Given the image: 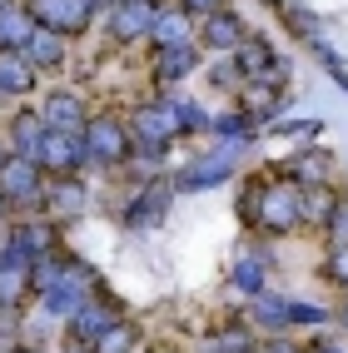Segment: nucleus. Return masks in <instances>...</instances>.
<instances>
[{"mask_svg": "<svg viewBox=\"0 0 348 353\" xmlns=\"http://www.w3.org/2000/svg\"><path fill=\"white\" fill-rule=\"evenodd\" d=\"M85 159H100V164L130 159V130L114 120H90L85 125Z\"/></svg>", "mask_w": 348, "mask_h": 353, "instance_id": "f257e3e1", "label": "nucleus"}, {"mask_svg": "<svg viewBox=\"0 0 348 353\" xmlns=\"http://www.w3.org/2000/svg\"><path fill=\"white\" fill-rule=\"evenodd\" d=\"M234 150H239V145H219L214 154L194 159L190 170H179V174H174V190H179V194H194V190H204V184L229 179V170H234Z\"/></svg>", "mask_w": 348, "mask_h": 353, "instance_id": "f03ea898", "label": "nucleus"}, {"mask_svg": "<svg viewBox=\"0 0 348 353\" xmlns=\"http://www.w3.org/2000/svg\"><path fill=\"white\" fill-rule=\"evenodd\" d=\"M259 224L269 234H289L298 224V184H274L259 194Z\"/></svg>", "mask_w": 348, "mask_h": 353, "instance_id": "7ed1b4c3", "label": "nucleus"}, {"mask_svg": "<svg viewBox=\"0 0 348 353\" xmlns=\"http://www.w3.org/2000/svg\"><path fill=\"white\" fill-rule=\"evenodd\" d=\"M35 194H40V164L35 159L15 154V159L0 164V199H6V204H25Z\"/></svg>", "mask_w": 348, "mask_h": 353, "instance_id": "20e7f679", "label": "nucleus"}, {"mask_svg": "<svg viewBox=\"0 0 348 353\" xmlns=\"http://www.w3.org/2000/svg\"><path fill=\"white\" fill-rule=\"evenodd\" d=\"M30 15H35V26H50L60 35H75V30L90 26V6L85 0H35Z\"/></svg>", "mask_w": 348, "mask_h": 353, "instance_id": "39448f33", "label": "nucleus"}, {"mask_svg": "<svg viewBox=\"0 0 348 353\" xmlns=\"http://www.w3.org/2000/svg\"><path fill=\"white\" fill-rule=\"evenodd\" d=\"M154 26V0H120L110 15V35L114 40H134V35H150Z\"/></svg>", "mask_w": 348, "mask_h": 353, "instance_id": "423d86ee", "label": "nucleus"}, {"mask_svg": "<svg viewBox=\"0 0 348 353\" xmlns=\"http://www.w3.org/2000/svg\"><path fill=\"white\" fill-rule=\"evenodd\" d=\"M85 154H80V145H75V134H60V130H45V139H40V154H35V164H45V170H55V174H70L80 164Z\"/></svg>", "mask_w": 348, "mask_h": 353, "instance_id": "0eeeda50", "label": "nucleus"}, {"mask_svg": "<svg viewBox=\"0 0 348 353\" xmlns=\"http://www.w3.org/2000/svg\"><path fill=\"white\" fill-rule=\"evenodd\" d=\"M30 264H35V259H25L20 249H10V244L0 249V303L25 294V284H30Z\"/></svg>", "mask_w": 348, "mask_h": 353, "instance_id": "6e6552de", "label": "nucleus"}, {"mask_svg": "<svg viewBox=\"0 0 348 353\" xmlns=\"http://www.w3.org/2000/svg\"><path fill=\"white\" fill-rule=\"evenodd\" d=\"M150 35H154V45H159V50L190 45V15H184L179 6H170V10H154V26H150Z\"/></svg>", "mask_w": 348, "mask_h": 353, "instance_id": "1a4fd4ad", "label": "nucleus"}, {"mask_svg": "<svg viewBox=\"0 0 348 353\" xmlns=\"http://www.w3.org/2000/svg\"><path fill=\"white\" fill-rule=\"evenodd\" d=\"M35 35V15L20 10V6H6L0 10V50H25Z\"/></svg>", "mask_w": 348, "mask_h": 353, "instance_id": "9d476101", "label": "nucleus"}, {"mask_svg": "<svg viewBox=\"0 0 348 353\" xmlns=\"http://www.w3.org/2000/svg\"><path fill=\"white\" fill-rule=\"evenodd\" d=\"M35 85V65L15 50H0V95H25Z\"/></svg>", "mask_w": 348, "mask_h": 353, "instance_id": "9b49d317", "label": "nucleus"}, {"mask_svg": "<svg viewBox=\"0 0 348 353\" xmlns=\"http://www.w3.org/2000/svg\"><path fill=\"white\" fill-rule=\"evenodd\" d=\"M80 114H85V105L75 100V95H65V90H60V95H50V100H45V130H60V134H75L85 120H80Z\"/></svg>", "mask_w": 348, "mask_h": 353, "instance_id": "f8f14e48", "label": "nucleus"}, {"mask_svg": "<svg viewBox=\"0 0 348 353\" xmlns=\"http://www.w3.org/2000/svg\"><path fill=\"white\" fill-rule=\"evenodd\" d=\"M204 40L214 45V50H239V45H244V26H239V15L214 10V15L204 20Z\"/></svg>", "mask_w": 348, "mask_h": 353, "instance_id": "ddd939ff", "label": "nucleus"}, {"mask_svg": "<svg viewBox=\"0 0 348 353\" xmlns=\"http://www.w3.org/2000/svg\"><path fill=\"white\" fill-rule=\"evenodd\" d=\"M60 55H65L60 30L35 26V35H30V45H25V60H30V65H40V70H50V65H60Z\"/></svg>", "mask_w": 348, "mask_h": 353, "instance_id": "4468645a", "label": "nucleus"}, {"mask_svg": "<svg viewBox=\"0 0 348 353\" xmlns=\"http://www.w3.org/2000/svg\"><path fill=\"white\" fill-rule=\"evenodd\" d=\"M110 323H114V314L105 309V303H90V299H85V309L70 319V328H75V339H80V343H95Z\"/></svg>", "mask_w": 348, "mask_h": 353, "instance_id": "2eb2a0df", "label": "nucleus"}, {"mask_svg": "<svg viewBox=\"0 0 348 353\" xmlns=\"http://www.w3.org/2000/svg\"><path fill=\"white\" fill-rule=\"evenodd\" d=\"M334 204H338V194L329 190V184H309V190H298V219H318V224H329Z\"/></svg>", "mask_w": 348, "mask_h": 353, "instance_id": "dca6fc26", "label": "nucleus"}, {"mask_svg": "<svg viewBox=\"0 0 348 353\" xmlns=\"http://www.w3.org/2000/svg\"><path fill=\"white\" fill-rule=\"evenodd\" d=\"M234 60H239V75H254V80H264L269 70L278 65V60H274V50H269L264 40H244L239 50H234Z\"/></svg>", "mask_w": 348, "mask_h": 353, "instance_id": "f3484780", "label": "nucleus"}, {"mask_svg": "<svg viewBox=\"0 0 348 353\" xmlns=\"http://www.w3.org/2000/svg\"><path fill=\"white\" fill-rule=\"evenodd\" d=\"M50 214H60V219L85 214V190H80L75 179H60L55 190H50Z\"/></svg>", "mask_w": 348, "mask_h": 353, "instance_id": "a211bd4d", "label": "nucleus"}, {"mask_svg": "<svg viewBox=\"0 0 348 353\" xmlns=\"http://www.w3.org/2000/svg\"><path fill=\"white\" fill-rule=\"evenodd\" d=\"M329 154H323V150H304V154H298L294 159V184H304V190H309V184H323V179H329Z\"/></svg>", "mask_w": 348, "mask_h": 353, "instance_id": "6ab92c4d", "label": "nucleus"}, {"mask_svg": "<svg viewBox=\"0 0 348 353\" xmlns=\"http://www.w3.org/2000/svg\"><path fill=\"white\" fill-rule=\"evenodd\" d=\"M10 249H20L25 259H45V254H50V229H45V224H20L10 234Z\"/></svg>", "mask_w": 348, "mask_h": 353, "instance_id": "aec40b11", "label": "nucleus"}, {"mask_svg": "<svg viewBox=\"0 0 348 353\" xmlns=\"http://www.w3.org/2000/svg\"><path fill=\"white\" fill-rule=\"evenodd\" d=\"M254 323L259 328H284L289 323V299H274V294H254Z\"/></svg>", "mask_w": 348, "mask_h": 353, "instance_id": "412c9836", "label": "nucleus"}, {"mask_svg": "<svg viewBox=\"0 0 348 353\" xmlns=\"http://www.w3.org/2000/svg\"><path fill=\"white\" fill-rule=\"evenodd\" d=\"M194 70V45H174V50H159V80H184Z\"/></svg>", "mask_w": 348, "mask_h": 353, "instance_id": "4be33fe9", "label": "nucleus"}, {"mask_svg": "<svg viewBox=\"0 0 348 353\" xmlns=\"http://www.w3.org/2000/svg\"><path fill=\"white\" fill-rule=\"evenodd\" d=\"M95 353H134V323H125V319H114L105 334L95 339Z\"/></svg>", "mask_w": 348, "mask_h": 353, "instance_id": "5701e85b", "label": "nucleus"}, {"mask_svg": "<svg viewBox=\"0 0 348 353\" xmlns=\"http://www.w3.org/2000/svg\"><path fill=\"white\" fill-rule=\"evenodd\" d=\"M264 269H269L264 259H249V254H244L239 269H234V284H239L244 294H264Z\"/></svg>", "mask_w": 348, "mask_h": 353, "instance_id": "b1692460", "label": "nucleus"}, {"mask_svg": "<svg viewBox=\"0 0 348 353\" xmlns=\"http://www.w3.org/2000/svg\"><path fill=\"white\" fill-rule=\"evenodd\" d=\"M60 279H65V269H60V259H50V254H45V259H35V264H30V284H35L40 294H50V289L60 284Z\"/></svg>", "mask_w": 348, "mask_h": 353, "instance_id": "393cba45", "label": "nucleus"}, {"mask_svg": "<svg viewBox=\"0 0 348 353\" xmlns=\"http://www.w3.org/2000/svg\"><path fill=\"white\" fill-rule=\"evenodd\" d=\"M165 194H170V190H145V199L130 204V224H154L159 209H165Z\"/></svg>", "mask_w": 348, "mask_h": 353, "instance_id": "a878e982", "label": "nucleus"}, {"mask_svg": "<svg viewBox=\"0 0 348 353\" xmlns=\"http://www.w3.org/2000/svg\"><path fill=\"white\" fill-rule=\"evenodd\" d=\"M244 105H249V114H269V110L278 105V90L264 85V80H254V85H249V95H244Z\"/></svg>", "mask_w": 348, "mask_h": 353, "instance_id": "bb28decb", "label": "nucleus"}, {"mask_svg": "<svg viewBox=\"0 0 348 353\" xmlns=\"http://www.w3.org/2000/svg\"><path fill=\"white\" fill-rule=\"evenodd\" d=\"M15 139H20V154H25V159H35V154H40V139H45V130H40L35 120H20V125H15Z\"/></svg>", "mask_w": 348, "mask_h": 353, "instance_id": "cd10ccee", "label": "nucleus"}, {"mask_svg": "<svg viewBox=\"0 0 348 353\" xmlns=\"http://www.w3.org/2000/svg\"><path fill=\"white\" fill-rule=\"evenodd\" d=\"M214 134H224L229 145H239V139L249 134V120L244 114H214Z\"/></svg>", "mask_w": 348, "mask_h": 353, "instance_id": "c85d7f7f", "label": "nucleus"}, {"mask_svg": "<svg viewBox=\"0 0 348 353\" xmlns=\"http://www.w3.org/2000/svg\"><path fill=\"white\" fill-rule=\"evenodd\" d=\"M209 353H249V334H244V328H229V334H214Z\"/></svg>", "mask_w": 348, "mask_h": 353, "instance_id": "c756f323", "label": "nucleus"}, {"mask_svg": "<svg viewBox=\"0 0 348 353\" xmlns=\"http://www.w3.org/2000/svg\"><path fill=\"white\" fill-rule=\"evenodd\" d=\"M329 319V309H318V303H298L289 299V323H323Z\"/></svg>", "mask_w": 348, "mask_h": 353, "instance_id": "7c9ffc66", "label": "nucleus"}, {"mask_svg": "<svg viewBox=\"0 0 348 353\" xmlns=\"http://www.w3.org/2000/svg\"><path fill=\"white\" fill-rule=\"evenodd\" d=\"M329 234H334V244H348V199L334 204V214H329Z\"/></svg>", "mask_w": 348, "mask_h": 353, "instance_id": "2f4dec72", "label": "nucleus"}, {"mask_svg": "<svg viewBox=\"0 0 348 353\" xmlns=\"http://www.w3.org/2000/svg\"><path fill=\"white\" fill-rule=\"evenodd\" d=\"M269 134H318V120H274Z\"/></svg>", "mask_w": 348, "mask_h": 353, "instance_id": "473e14b6", "label": "nucleus"}, {"mask_svg": "<svg viewBox=\"0 0 348 353\" xmlns=\"http://www.w3.org/2000/svg\"><path fill=\"white\" fill-rule=\"evenodd\" d=\"M179 10H184V15L194 10V15H204V20H209V15L219 10V0H179Z\"/></svg>", "mask_w": 348, "mask_h": 353, "instance_id": "72a5a7b5", "label": "nucleus"}, {"mask_svg": "<svg viewBox=\"0 0 348 353\" xmlns=\"http://www.w3.org/2000/svg\"><path fill=\"white\" fill-rule=\"evenodd\" d=\"M334 279H343V284H348V244L334 249Z\"/></svg>", "mask_w": 348, "mask_h": 353, "instance_id": "f704fd0d", "label": "nucleus"}, {"mask_svg": "<svg viewBox=\"0 0 348 353\" xmlns=\"http://www.w3.org/2000/svg\"><path fill=\"white\" fill-rule=\"evenodd\" d=\"M269 353H298V348H289V343H269Z\"/></svg>", "mask_w": 348, "mask_h": 353, "instance_id": "c9c22d12", "label": "nucleus"}, {"mask_svg": "<svg viewBox=\"0 0 348 353\" xmlns=\"http://www.w3.org/2000/svg\"><path fill=\"white\" fill-rule=\"evenodd\" d=\"M314 353H343V348H314Z\"/></svg>", "mask_w": 348, "mask_h": 353, "instance_id": "e433bc0d", "label": "nucleus"}, {"mask_svg": "<svg viewBox=\"0 0 348 353\" xmlns=\"http://www.w3.org/2000/svg\"><path fill=\"white\" fill-rule=\"evenodd\" d=\"M85 6H90V10H95V6H105V0H85Z\"/></svg>", "mask_w": 348, "mask_h": 353, "instance_id": "4c0bfd02", "label": "nucleus"}, {"mask_svg": "<svg viewBox=\"0 0 348 353\" xmlns=\"http://www.w3.org/2000/svg\"><path fill=\"white\" fill-rule=\"evenodd\" d=\"M6 6H15V0H0V10H6Z\"/></svg>", "mask_w": 348, "mask_h": 353, "instance_id": "58836bf2", "label": "nucleus"}, {"mask_svg": "<svg viewBox=\"0 0 348 353\" xmlns=\"http://www.w3.org/2000/svg\"><path fill=\"white\" fill-rule=\"evenodd\" d=\"M343 328H348V309H343Z\"/></svg>", "mask_w": 348, "mask_h": 353, "instance_id": "ea45409f", "label": "nucleus"}, {"mask_svg": "<svg viewBox=\"0 0 348 353\" xmlns=\"http://www.w3.org/2000/svg\"><path fill=\"white\" fill-rule=\"evenodd\" d=\"M0 164H6V159H0Z\"/></svg>", "mask_w": 348, "mask_h": 353, "instance_id": "a19ab883", "label": "nucleus"}, {"mask_svg": "<svg viewBox=\"0 0 348 353\" xmlns=\"http://www.w3.org/2000/svg\"><path fill=\"white\" fill-rule=\"evenodd\" d=\"M75 353H80V348H75Z\"/></svg>", "mask_w": 348, "mask_h": 353, "instance_id": "79ce46f5", "label": "nucleus"}]
</instances>
